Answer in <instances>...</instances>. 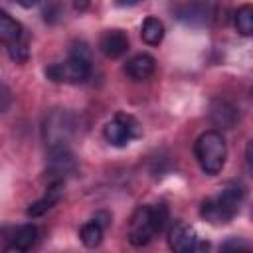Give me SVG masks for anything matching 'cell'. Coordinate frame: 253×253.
<instances>
[{
	"label": "cell",
	"instance_id": "1",
	"mask_svg": "<svg viewBox=\"0 0 253 253\" xmlns=\"http://www.w3.org/2000/svg\"><path fill=\"white\" fill-rule=\"evenodd\" d=\"M245 198V190L239 182H227L223 188H219V192L211 198H206L200 206V215L202 219H206L211 225H223L229 223Z\"/></svg>",
	"mask_w": 253,
	"mask_h": 253
},
{
	"label": "cell",
	"instance_id": "2",
	"mask_svg": "<svg viewBox=\"0 0 253 253\" xmlns=\"http://www.w3.org/2000/svg\"><path fill=\"white\" fill-rule=\"evenodd\" d=\"M166 221H168V208L164 204L138 206L128 221L126 237L130 245L142 247L150 243L158 233H162V229L166 227Z\"/></svg>",
	"mask_w": 253,
	"mask_h": 253
},
{
	"label": "cell",
	"instance_id": "3",
	"mask_svg": "<svg viewBox=\"0 0 253 253\" xmlns=\"http://www.w3.org/2000/svg\"><path fill=\"white\" fill-rule=\"evenodd\" d=\"M194 154H196V160H198L200 168L208 176H215L225 166V158H227L225 138L217 130H206L196 138Z\"/></svg>",
	"mask_w": 253,
	"mask_h": 253
},
{
	"label": "cell",
	"instance_id": "4",
	"mask_svg": "<svg viewBox=\"0 0 253 253\" xmlns=\"http://www.w3.org/2000/svg\"><path fill=\"white\" fill-rule=\"evenodd\" d=\"M75 115L67 109H53L43 119V140L49 150L67 148L75 134Z\"/></svg>",
	"mask_w": 253,
	"mask_h": 253
},
{
	"label": "cell",
	"instance_id": "5",
	"mask_svg": "<svg viewBox=\"0 0 253 253\" xmlns=\"http://www.w3.org/2000/svg\"><path fill=\"white\" fill-rule=\"evenodd\" d=\"M91 75V57L69 53L65 61H57L45 67V77L53 83H83Z\"/></svg>",
	"mask_w": 253,
	"mask_h": 253
},
{
	"label": "cell",
	"instance_id": "6",
	"mask_svg": "<svg viewBox=\"0 0 253 253\" xmlns=\"http://www.w3.org/2000/svg\"><path fill=\"white\" fill-rule=\"evenodd\" d=\"M105 140L113 146H126L132 138H138L142 134L140 125L134 117L126 115V113H119L115 115V119H111L105 128H103Z\"/></svg>",
	"mask_w": 253,
	"mask_h": 253
},
{
	"label": "cell",
	"instance_id": "7",
	"mask_svg": "<svg viewBox=\"0 0 253 253\" xmlns=\"http://www.w3.org/2000/svg\"><path fill=\"white\" fill-rule=\"evenodd\" d=\"M168 245L170 249L178 251V253H190V251H204L210 245L206 241L200 239V235L196 233V229L184 221H178L172 225V229L168 231Z\"/></svg>",
	"mask_w": 253,
	"mask_h": 253
},
{
	"label": "cell",
	"instance_id": "8",
	"mask_svg": "<svg viewBox=\"0 0 253 253\" xmlns=\"http://www.w3.org/2000/svg\"><path fill=\"white\" fill-rule=\"evenodd\" d=\"M99 49L105 57L119 59L128 51V36L121 28H109L99 38Z\"/></svg>",
	"mask_w": 253,
	"mask_h": 253
},
{
	"label": "cell",
	"instance_id": "9",
	"mask_svg": "<svg viewBox=\"0 0 253 253\" xmlns=\"http://www.w3.org/2000/svg\"><path fill=\"white\" fill-rule=\"evenodd\" d=\"M75 158L69 152V148H55L49 150V158H47V170L45 174H49V182L51 180H63L67 174L75 172Z\"/></svg>",
	"mask_w": 253,
	"mask_h": 253
},
{
	"label": "cell",
	"instance_id": "10",
	"mask_svg": "<svg viewBox=\"0 0 253 253\" xmlns=\"http://www.w3.org/2000/svg\"><path fill=\"white\" fill-rule=\"evenodd\" d=\"M176 16L180 22H184L188 26H204L210 22L211 10H210L208 2H204V0H188L182 6H178Z\"/></svg>",
	"mask_w": 253,
	"mask_h": 253
},
{
	"label": "cell",
	"instance_id": "11",
	"mask_svg": "<svg viewBox=\"0 0 253 253\" xmlns=\"http://www.w3.org/2000/svg\"><path fill=\"white\" fill-rule=\"evenodd\" d=\"M40 237V231L34 223H24L16 229H12V233L8 235V243L4 245V251H28L36 245Z\"/></svg>",
	"mask_w": 253,
	"mask_h": 253
},
{
	"label": "cell",
	"instance_id": "12",
	"mask_svg": "<svg viewBox=\"0 0 253 253\" xmlns=\"http://www.w3.org/2000/svg\"><path fill=\"white\" fill-rule=\"evenodd\" d=\"M61 194H63V180H51L45 188V194L36 200L34 204H30L28 208V215L30 217H40L43 215L45 211H49L59 200H61Z\"/></svg>",
	"mask_w": 253,
	"mask_h": 253
},
{
	"label": "cell",
	"instance_id": "13",
	"mask_svg": "<svg viewBox=\"0 0 253 253\" xmlns=\"http://www.w3.org/2000/svg\"><path fill=\"white\" fill-rule=\"evenodd\" d=\"M156 71V59L150 53H136L125 63V73L132 81H146Z\"/></svg>",
	"mask_w": 253,
	"mask_h": 253
},
{
	"label": "cell",
	"instance_id": "14",
	"mask_svg": "<svg viewBox=\"0 0 253 253\" xmlns=\"http://www.w3.org/2000/svg\"><path fill=\"white\" fill-rule=\"evenodd\" d=\"M140 38L146 45H158L164 40V24L156 16H146L140 26Z\"/></svg>",
	"mask_w": 253,
	"mask_h": 253
},
{
	"label": "cell",
	"instance_id": "15",
	"mask_svg": "<svg viewBox=\"0 0 253 253\" xmlns=\"http://www.w3.org/2000/svg\"><path fill=\"white\" fill-rule=\"evenodd\" d=\"M0 40L8 45L22 40V24L4 10H0Z\"/></svg>",
	"mask_w": 253,
	"mask_h": 253
},
{
	"label": "cell",
	"instance_id": "16",
	"mask_svg": "<svg viewBox=\"0 0 253 253\" xmlns=\"http://www.w3.org/2000/svg\"><path fill=\"white\" fill-rule=\"evenodd\" d=\"M211 121L221 128H231L237 121V111L225 101H217L211 107Z\"/></svg>",
	"mask_w": 253,
	"mask_h": 253
},
{
	"label": "cell",
	"instance_id": "17",
	"mask_svg": "<svg viewBox=\"0 0 253 253\" xmlns=\"http://www.w3.org/2000/svg\"><path fill=\"white\" fill-rule=\"evenodd\" d=\"M103 231H105V227L97 219H91V221H87V223L81 225L79 239H81V243L85 247H97L103 241Z\"/></svg>",
	"mask_w": 253,
	"mask_h": 253
},
{
	"label": "cell",
	"instance_id": "18",
	"mask_svg": "<svg viewBox=\"0 0 253 253\" xmlns=\"http://www.w3.org/2000/svg\"><path fill=\"white\" fill-rule=\"evenodd\" d=\"M233 22H235V28H237V32H239L241 36H251V34H253V8H251L249 4L241 6V8L235 12Z\"/></svg>",
	"mask_w": 253,
	"mask_h": 253
},
{
	"label": "cell",
	"instance_id": "19",
	"mask_svg": "<svg viewBox=\"0 0 253 253\" xmlns=\"http://www.w3.org/2000/svg\"><path fill=\"white\" fill-rule=\"evenodd\" d=\"M8 51H10V57H12L14 61H26V59H28V47H26V43H22V42L10 43V45H8Z\"/></svg>",
	"mask_w": 253,
	"mask_h": 253
},
{
	"label": "cell",
	"instance_id": "20",
	"mask_svg": "<svg viewBox=\"0 0 253 253\" xmlns=\"http://www.w3.org/2000/svg\"><path fill=\"white\" fill-rule=\"evenodd\" d=\"M12 105V91L6 83L0 81V113H6Z\"/></svg>",
	"mask_w": 253,
	"mask_h": 253
},
{
	"label": "cell",
	"instance_id": "21",
	"mask_svg": "<svg viewBox=\"0 0 253 253\" xmlns=\"http://www.w3.org/2000/svg\"><path fill=\"white\" fill-rule=\"evenodd\" d=\"M231 247H233V249H239V247H241V249H247L249 243H247V241H239V239H231V241H227V243L221 245V249H231Z\"/></svg>",
	"mask_w": 253,
	"mask_h": 253
},
{
	"label": "cell",
	"instance_id": "22",
	"mask_svg": "<svg viewBox=\"0 0 253 253\" xmlns=\"http://www.w3.org/2000/svg\"><path fill=\"white\" fill-rule=\"evenodd\" d=\"M22 8H34L36 4H40V0H16Z\"/></svg>",
	"mask_w": 253,
	"mask_h": 253
},
{
	"label": "cell",
	"instance_id": "23",
	"mask_svg": "<svg viewBox=\"0 0 253 253\" xmlns=\"http://www.w3.org/2000/svg\"><path fill=\"white\" fill-rule=\"evenodd\" d=\"M119 6H132V4H136L138 0H115Z\"/></svg>",
	"mask_w": 253,
	"mask_h": 253
}]
</instances>
